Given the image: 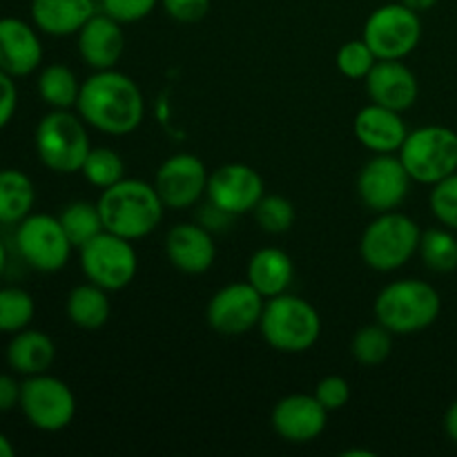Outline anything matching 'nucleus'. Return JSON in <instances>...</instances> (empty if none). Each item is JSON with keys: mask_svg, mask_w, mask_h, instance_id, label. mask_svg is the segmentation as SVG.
Segmentation results:
<instances>
[{"mask_svg": "<svg viewBox=\"0 0 457 457\" xmlns=\"http://www.w3.org/2000/svg\"><path fill=\"white\" fill-rule=\"evenodd\" d=\"M76 112L89 128L112 137H125L141 128L145 96L128 74L101 70L80 83Z\"/></svg>", "mask_w": 457, "mask_h": 457, "instance_id": "1", "label": "nucleus"}, {"mask_svg": "<svg viewBox=\"0 0 457 457\" xmlns=\"http://www.w3.org/2000/svg\"><path fill=\"white\" fill-rule=\"evenodd\" d=\"M96 205L105 230L129 241L152 235L161 226L165 212V204L154 183L128 177L105 187Z\"/></svg>", "mask_w": 457, "mask_h": 457, "instance_id": "2", "label": "nucleus"}, {"mask_svg": "<svg viewBox=\"0 0 457 457\" xmlns=\"http://www.w3.org/2000/svg\"><path fill=\"white\" fill-rule=\"evenodd\" d=\"M375 317L393 335H415L436 324L442 311L440 293L422 279H397L379 290Z\"/></svg>", "mask_w": 457, "mask_h": 457, "instance_id": "3", "label": "nucleus"}, {"mask_svg": "<svg viewBox=\"0 0 457 457\" xmlns=\"http://www.w3.org/2000/svg\"><path fill=\"white\" fill-rule=\"evenodd\" d=\"M259 330L268 346L275 351L290 355L306 353L320 342L321 315L306 299L284 293L266 299Z\"/></svg>", "mask_w": 457, "mask_h": 457, "instance_id": "4", "label": "nucleus"}, {"mask_svg": "<svg viewBox=\"0 0 457 457\" xmlns=\"http://www.w3.org/2000/svg\"><path fill=\"white\" fill-rule=\"evenodd\" d=\"M40 163L56 174H76L83 168L92 143L87 123L70 110H52L38 120L34 132Z\"/></svg>", "mask_w": 457, "mask_h": 457, "instance_id": "5", "label": "nucleus"}, {"mask_svg": "<svg viewBox=\"0 0 457 457\" xmlns=\"http://www.w3.org/2000/svg\"><path fill=\"white\" fill-rule=\"evenodd\" d=\"M420 230L418 223L404 212H379L366 226L360 241V254L369 268L378 272L400 270L418 253Z\"/></svg>", "mask_w": 457, "mask_h": 457, "instance_id": "6", "label": "nucleus"}, {"mask_svg": "<svg viewBox=\"0 0 457 457\" xmlns=\"http://www.w3.org/2000/svg\"><path fill=\"white\" fill-rule=\"evenodd\" d=\"M413 181L436 186L457 172V134L445 125L413 129L397 152Z\"/></svg>", "mask_w": 457, "mask_h": 457, "instance_id": "7", "label": "nucleus"}, {"mask_svg": "<svg viewBox=\"0 0 457 457\" xmlns=\"http://www.w3.org/2000/svg\"><path fill=\"white\" fill-rule=\"evenodd\" d=\"M80 250V270L87 281L107 293L128 288L138 270V254L132 241L103 230Z\"/></svg>", "mask_w": 457, "mask_h": 457, "instance_id": "8", "label": "nucleus"}, {"mask_svg": "<svg viewBox=\"0 0 457 457\" xmlns=\"http://www.w3.org/2000/svg\"><path fill=\"white\" fill-rule=\"evenodd\" d=\"M366 40L378 61H404L422 38L420 13L402 3H388L375 9L364 22Z\"/></svg>", "mask_w": 457, "mask_h": 457, "instance_id": "9", "label": "nucleus"}, {"mask_svg": "<svg viewBox=\"0 0 457 457\" xmlns=\"http://www.w3.org/2000/svg\"><path fill=\"white\" fill-rule=\"evenodd\" d=\"M21 411L27 422L45 433L70 427L76 415V397L62 379L54 375H31L21 386Z\"/></svg>", "mask_w": 457, "mask_h": 457, "instance_id": "10", "label": "nucleus"}, {"mask_svg": "<svg viewBox=\"0 0 457 457\" xmlns=\"http://www.w3.org/2000/svg\"><path fill=\"white\" fill-rule=\"evenodd\" d=\"M16 248L34 270L58 272L67 266L74 245L62 230L61 219L52 214H29L18 223Z\"/></svg>", "mask_w": 457, "mask_h": 457, "instance_id": "11", "label": "nucleus"}, {"mask_svg": "<svg viewBox=\"0 0 457 457\" xmlns=\"http://www.w3.org/2000/svg\"><path fill=\"white\" fill-rule=\"evenodd\" d=\"M266 297L248 281H235L212 295L205 308L210 328L226 337H239L259 326Z\"/></svg>", "mask_w": 457, "mask_h": 457, "instance_id": "12", "label": "nucleus"}, {"mask_svg": "<svg viewBox=\"0 0 457 457\" xmlns=\"http://www.w3.org/2000/svg\"><path fill=\"white\" fill-rule=\"evenodd\" d=\"M413 179L397 154H375L357 174V195L375 214L397 210L406 201Z\"/></svg>", "mask_w": 457, "mask_h": 457, "instance_id": "13", "label": "nucleus"}, {"mask_svg": "<svg viewBox=\"0 0 457 457\" xmlns=\"http://www.w3.org/2000/svg\"><path fill=\"white\" fill-rule=\"evenodd\" d=\"M208 170L196 154L181 152L172 154L159 165L154 174V187L161 201L170 210L192 208L208 190Z\"/></svg>", "mask_w": 457, "mask_h": 457, "instance_id": "14", "label": "nucleus"}, {"mask_svg": "<svg viewBox=\"0 0 457 457\" xmlns=\"http://www.w3.org/2000/svg\"><path fill=\"white\" fill-rule=\"evenodd\" d=\"M205 195L219 210L239 217V214L254 212L257 204L266 195V183L262 174L250 165L226 163L210 174Z\"/></svg>", "mask_w": 457, "mask_h": 457, "instance_id": "15", "label": "nucleus"}, {"mask_svg": "<svg viewBox=\"0 0 457 457\" xmlns=\"http://www.w3.org/2000/svg\"><path fill=\"white\" fill-rule=\"evenodd\" d=\"M328 411L317 402L315 395L281 397L272 409V428L277 436L293 445H306L317 440L326 431Z\"/></svg>", "mask_w": 457, "mask_h": 457, "instance_id": "16", "label": "nucleus"}, {"mask_svg": "<svg viewBox=\"0 0 457 457\" xmlns=\"http://www.w3.org/2000/svg\"><path fill=\"white\" fill-rule=\"evenodd\" d=\"M165 254L177 270L204 275L217 259L212 232L201 223H179L165 235Z\"/></svg>", "mask_w": 457, "mask_h": 457, "instance_id": "17", "label": "nucleus"}, {"mask_svg": "<svg viewBox=\"0 0 457 457\" xmlns=\"http://www.w3.org/2000/svg\"><path fill=\"white\" fill-rule=\"evenodd\" d=\"M79 54L94 71L114 70L125 52L123 25L107 13L96 12L79 34Z\"/></svg>", "mask_w": 457, "mask_h": 457, "instance_id": "18", "label": "nucleus"}, {"mask_svg": "<svg viewBox=\"0 0 457 457\" xmlns=\"http://www.w3.org/2000/svg\"><path fill=\"white\" fill-rule=\"evenodd\" d=\"M43 62L38 31L21 18H0V70L13 79L29 76Z\"/></svg>", "mask_w": 457, "mask_h": 457, "instance_id": "19", "label": "nucleus"}, {"mask_svg": "<svg viewBox=\"0 0 457 457\" xmlns=\"http://www.w3.org/2000/svg\"><path fill=\"white\" fill-rule=\"evenodd\" d=\"M370 103L406 112L415 105L420 94L418 79L404 61H378L364 79Z\"/></svg>", "mask_w": 457, "mask_h": 457, "instance_id": "20", "label": "nucleus"}, {"mask_svg": "<svg viewBox=\"0 0 457 457\" xmlns=\"http://www.w3.org/2000/svg\"><path fill=\"white\" fill-rule=\"evenodd\" d=\"M353 129H355L357 141L375 154H395L400 152L404 138L409 137L402 112L378 105V103H370L357 112Z\"/></svg>", "mask_w": 457, "mask_h": 457, "instance_id": "21", "label": "nucleus"}, {"mask_svg": "<svg viewBox=\"0 0 457 457\" xmlns=\"http://www.w3.org/2000/svg\"><path fill=\"white\" fill-rule=\"evenodd\" d=\"M96 12V0H31L36 29L49 36L79 34Z\"/></svg>", "mask_w": 457, "mask_h": 457, "instance_id": "22", "label": "nucleus"}, {"mask_svg": "<svg viewBox=\"0 0 457 457\" xmlns=\"http://www.w3.org/2000/svg\"><path fill=\"white\" fill-rule=\"evenodd\" d=\"M248 284H253L266 299L288 293L295 277L293 259L281 248H262L250 257Z\"/></svg>", "mask_w": 457, "mask_h": 457, "instance_id": "23", "label": "nucleus"}, {"mask_svg": "<svg viewBox=\"0 0 457 457\" xmlns=\"http://www.w3.org/2000/svg\"><path fill=\"white\" fill-rule=\"evenodd\" d=\"M54 360H56V346L49 335L31 328L12 335V342L7 346V364L13 373H21L25 378L47 373Z\"/></svg>", "mask_w": 457, "mask_h": 457, "instance_id": "24", "label": "nucleus"}, {"mask_svg": "<svg viewBox=\"0 0 457 457\" xmlns=\"http://www.w3.org/2000/svg\"><path fill=\"white\" fill-rule=\"evenodd\" d=\"M67 320L76 326V328L83 330H98L107 324L112 312L110 297H107V290L101 286L92 284H80L76 288L70 290L65 303Z\"/></svg>", "mask_w": 457, "mask_h": 457, "instance_id": "25", "label": "nucleus"}, {"mask_svg": "<svg viewBox=\"0 0 457 457\" xmlns=\"http://www.w3.org/2000/svg\"><path fill=\"white\" fill-rule=\"evenodd\" d=\"M36 201V187L21 170H0V223L13 226L29 217Z\"/></svg>", "mask_w": 457, "mask_h": 457, "instance_id": "26", "label": "nucleus"}, {"mask_svg": "<svg viewBox=\"0 0 457 457\" xmlns=\"http://www.w3.org/2000/svg\"><path fill=\"white\" fill-rule=\"evenodd\" d=\"M38 94L52 110H71L79 103L80 83L62 62H52L38 74Z\"/></svg>", "mask_w": 457, "mask_h": 457, "instance_id": "27", "label": "nucleus"}, {"mask_svg": "<svg viewBox=\"0 0 457 457\" xmlns=\"http://www.w3.org/2000/svg\"><path fill=\"white\" fill-rule=\"evenodd\" d=\"M418 253L433 272H453L457 268V239L451 228H428L420 237Z\"/></svg>", "mask_w": 457, "mask_h": 457, "instance_id": "28", "label": "nucleus"}, {"mask_svg": "<svg viewBox=\"0 0 457 457\" xmlns=\"http://www.w3.org/2000/svg\"><path fill=\"white\" fill-rule=\"evenodd\" d=\"M58 219H61L62 230L70 237L74 248H83L87 241H92L94 237L105 230L98 205L89 204V201H74V204L65 205Z\"/></svg>", "mask_w": 457, "mask_h": 457, "instance_id": "29", "label": "nucleus"}, {"mask_svg": "<svg viewBox=\"0 0 457 457\" xmlns=\"http://www.w3.org/2000/svg\"><path fill=\"white\" fill-rule=\"evenodd\" d=\"M393 333L382 324L361 326L351 342V355L361 366H379L391 357Z\"/></svg>", "mask_w": 457, "mask_h": 457, "instance_id": "30", "label": "nucleus"}, {"mask_svg": "<svg viewBox=\"0 0 457 457\" xmlns=\"http://www.w3.org/2000/svg\"><path fill=\"white\" fill-rule=\"evenodd\" d=\"M34 312V297L27 290L16 288V286L0 288V333L13 335L29 328Z\"/></svg>", "mask_w": 457, "mask_h": 457, "instance_id": "31", "label": "nucleus"}, {"mask_svg": "<svg viewBox=\"0 0 457 457\" xmlns=\"http://www.w3.org/2000/svg\"><path fill=\"white\" fill-rule=\"evenodd\" d=\"M80 174L89 186L105 190V187L125 179V163L119 152L112 150V147H92L83 168H80Z\"/></svg>", "mask_w": 457, "mask_h": 457, "instance_id": "32", "label": "nucleus"}, {"mask_svg": "<svg viewBox=\"0 0 457 457\" xmlns=\"http://www.w3.org/2000/svg\"><path fill=\"white\" fill-rule=\"evenodd\" d=\"M254 219L268 235H284L295 223V205L286 196L263 195L254 208Z\"/></svg>", "mask_w": 457, "mask_h": 457, "instance_id": "33", "label": "nucleus"}, {"mask_svg": "<svg viewBox=\"0 0 457 457\" xmlns=\"http://www.w3.org/2000/svg\"><path fill=\"white\" fill-rule=\"evenodd\" d=\"M337 70L342 71L346 79L353 80H364L369 76V71L373 70V65L378 62V56L373 54V49L366 45L364 38L348 40L339 47L337 52Z\"/></svg>", "mask_w": 457, "mask_h": 457, "instance_id": "34", "label": "nucleus"}, {"mask_svg": "<svg viewBox=\"0 0 457 457\" xmlns=\"http://www.w3.org/2000/svg\"><path fill=\"white\" fill-rule=\"evenodd\" d=\"M431 210L442 226L457 232V172L433 186Z\"/></svg>", "mask_w": 457, "mask_h": 457, "instance_id": "35", "label": "nucleus"}, {"mask_svg": "<svg viewBox=\"0 0 457 457\" xmlns=\"http://www.w3.org/2000/svg\"><path fill=\"white\" fill-rule=\"evenodd\" d=\"M159 3L161 0H101V12L120 25H129L150 16Z\"/></svg>", "mask_w": 457, "mask_h": 457, "instance_id": "36", "label": "nucleus"}, {"mask_svg": "<svg viewBox=\"0 0 457 457\" xmlns=\"http://www.w3.org/2000/svg\"><path fill=\"white\" fill-rule=\"evenodd\" d=\"M312 395L317 397V402H320L328 413L330 411H339L348 404V400H351V384L344 378H339V375H328V378L317 382Z\"/></svg>", "mask_w": 457, "mask_h": 457, "instance_id": "37", "label": "nucleus"}, {"mask_svg": "<svg viewBox=\"0 0 457 457\" xmlns=\"http://www.w3.org/2000/svg\"><path fill=\"white\" fill-rule=\"evenodd\" d=\"M212 0H161V7L177 22H199L208 16Z\"/></svg>", "mask_w": 457, "mask_h": 457, "instance_id": "38", "label": "nucleus"}, {"mask_svg": "<svg viewBox=\"0 0 457 457\" xmlns=\"http://www.w3.org/2000/svg\"><path fill=\"white\" fill-rule=\"evenodd\" d=\"M18 107V89L13 83V76L0 70V129L9 125Z\"/></svg>", "mask_w": 457, "mask_h": 457, "instance_id": "39", "label": "nucleus"}, {"mask_svg": "<svg viewBox=\"0 0 457 457\" xmlns=\"http://www.w3.org/2000/svg\"><path fill=\"white\" fill-rule=\"evenodd\" d=\"M21 382L12 378V375L0 373V413L16 409L21 404Z\"/></svg>", "mask_w": 457, "mask_h": 457, "instance_id": "40", "label": "nucleus"}, {"mask_svg": "<svg viewBox=\"0 0 457 457\" xmlns=\"http://www.w3.org/2000/svg\"><path fill=\"white\" fill-rule=\"evenodd\" d=\"M445 431H446V436H449L451 440H453L455 445H457V400L449 406V411H446V415H445Z\"/></svg>", "mask_w": 457, "mask_h": 457, "instance_id": "41", "label": "nucleus"}, {"mask_svg": "<svg viewBox=\"0 0 457 457\" xmlns=\"http://www.w3.org/2000/svg\"><path fill=\"white\" fill-rule=\"evenodd\" d=\"M402 4H406L409 9H413V12L422 13V12H428V9H433L437 4V0H400Z\"/></svg>", "mask_w": 457, "mask_h": 457, "instance_id": "42", "label": "nucleus"}, {"mask_svg": "<svg viewBox=\"0 0 457 457\" xmlns=\"http://www.w3.org/2000/svg\"><path fill=\"white\" fill-rule=\"evenodd\" d=\"M13 453H16V449H13V445L9 442V437L0 433V457H13Z\"/></svg>", "mask_w": 457, "mask_h": 457, "instance_id": "43", "label": "nucleus"}, {"mask_svg": "<svg viewBox=\"0 0 457 457\" xmlns=\"http://www.w3.org/2000/svg\"><path fill=\"white\" fill-rule=\"evenodd\" d=\"M4 268H7V250H4L3 241H0V277H3Z\"/></svg>", "mask_w": 457, "mask_h": 457, "instance_id": "44", "label": "nucleus"}, {"mask_svg": "<svg viewBox=\"0 0 457 457\" xmlns=\"http://www.w3.org/2000/svg\"><path fill=\"white\" fill-rule=\"evenodd\" d=\"M355 455H364V457H375V453H370V451H360V449H355V451H346V453H344V457H355Z\"/></svg>", "mask_w": 457, "mask_h": 457, "instance_id": "45", "label": "nucleus"}]
</instances>
